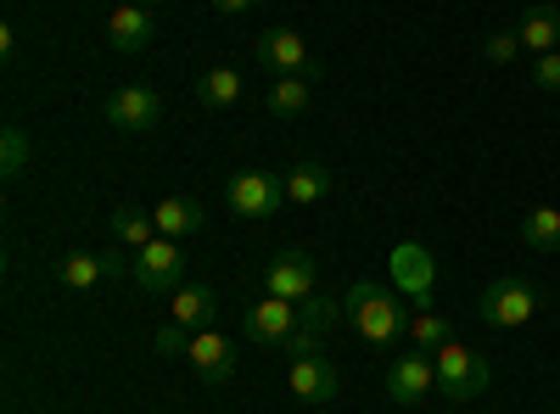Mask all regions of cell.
Instances as JSON below:
<instances>
[{
	"instance_id": "15",
	"label": "cell",
	"mask_w": 560,
	"mask_h": 414,
	"mask_svg": "<svg viewBox=\"0 0 560 414\" xmlns=\"http://www.w3.org/2000/svg\"><path fill=\"white\" fill-rule=\"evenodd\" d=\"M118 269H124V252H68L62 258V286L96 292L107 274H118Z\"/></svg>"
},
{
	"instance_id": "14",
	"label": "cell",
	"mask_w": 560,
	"mask_h": 414,
	"mask_svg": "<svg viewBox=\"0 0 560 414\" xmlns=\"http://www.w3.org/2000/svg\"><path fill=\"white\" fill-rule=\"evenodd\" d=\"M292 392L303 403H331L342 392V370L325 353H308V358H292Z\"/></svg>"
},
{
	"instance_id": "6",
	"label": "cell",
	"mask_w": 560,
	"mask_h": 414,
	"mask_svg": "<svg viewBox=\"0 0 560 414\" xmlns=\"http://www.w3.org/2000/svg\"><path fill=\"white\" fill-rule=\"evenodd\" d=\"M258 68L264 73H280V79H319V62L308 57V45H303V34H292V28H269V34H258Z\"/></svg>"
},
{
	"instance_id": "18",
	"label": "cell",
	"mask_w": 560,
	"mask_h": 414,
	"mask_svg": "<svg viewBox=\"0 0 560 414\" xmlns=\"http://www.w3.org/2000/svg\"><path fill=\"white\" fill-rule=\"evenodd\" d=\"M516 39H522V51H533V57L560 51V7H527L522 23H516Z\"/></svg>"
},
{
	"instance_id": "30",
	"label": "cell",
	"mask_w": 560,
	"mask_h": 414,
	"mask_svg": "<svg viewBox=\"0 0 560 414\" xmlns=\"http://www.w3.org/2000/svg\"><path fill=\"white\" fill-rule=\"evenodd\" d=\"M135 7H163V0H135Z\"/></svg>"
},
{
	"instance_id": "4",
	"label": "cell",
	"mask_w": 560,
	"mask_h": 414,
	"mask_svg": "<svg viewBox=\"0 0 560 414\" xmlns=\"http://www.w3.org/2000/svg\"><path fill=\"white\" fill-rule=\"evenodd\" d=\"M224 208L236 213V218H275L280 208H287V186H280L275 174H264V168L230 174V186H224Z\"/></svg>"
},
{
	"instance_id": "12",
	"label": "cell",
	"mask_w": 560,
	"mask_h": 414,
	"mask_svg": "<svg viewBox=\"0 0 560 414\" xmlns=\"http://www.w3.org/2000/svg\"><path fill=\"white\" fill-rule=\"evenodd\" d=\"M197 364V376L202 381H213V387H224L230 376H236V342H224L213 326H202V331H191V353H185Z\"/></svg>"
},
{
	"instance_id": "23",
	"label": "cell",
	"mask_w": 560,
	"mask_h": 414,
	"mask_svg": "<svg viewBox=\"0 0 560 414\" xmlns=\"http://www.w3.org/2000/svg\"><path fill=\"white\" fill-rule=\"evenodd\" d=\"M443 342H454V326L443 314H432V308H420L415 319H409V347H420V353H438Z\"/></svg>"
},
{
	"instance_id": "26",
	"label": "cell",
	"mask_w": 560,
	"mask_h": 414,
	"mask_svg": "<svg viewBox=\"0 0 560 414\" xmlns=\"http://www.w3.org/2000/svg\"><path fill=\"white\" fill-rule=\"evenodd\" d=\"M152 353L158 358H185L191 353V331H185L179 319H168V326H158V336H152Z\"/></svg>"
},
{
	"instance_id": "1",
	"label": "cell",
	"mask_w": 560,
	"mask_h": 414,
	"mask_svg": "<svg viewBox=\"0 0 560 414\" xmlns=\"http://www.w3.org/2000/svg\"><path fill=\"white\" fill-rule=\"evenodd\" d=\"M342 314H348V326L359 331V342L364 347H393V342H409V297L398 292V286H382V281H359V286H348V303H342Z\"/></svg>"
},
{
	"instance_id": "27",
	"label": "cell",
	"mask_w": 560,
	"mask_h": 414,
	"mask_svg": "<svg viewBox=\"0 0 560 414\" xmlns=\"http://www.w3.org/2000/svg\"><path fill=\"white\" fill-rule=\"evenodd\" d=\"M533 84H538V90H560V51H544V57L533 62Z\"/></svg>"
},
{
	"instance_id": "21",
	"label": "cell",
	"mask_w": 560,
	"mask_h": 414,
	"mask_svg": "<svg viewBox=\"0 0 560 414\" xmlns=\"http://www.w3.org/2000/svg\"><path fill=\"white\" fill-rule=\"evenodd\" d=\"M197 102L202 107H236L242 102V73L236 68H208L197 79Z\"/></svg>"
},
{
	"instance_id": "9",
	"label": "cell",
	"mask_w": 560,
	"mask_h": 414,
	"mask_svg": "<svg viewBox=\"0 0 560 414\" xmlns=\"http://www.w3.org/2000/svg\"><path fill=\"white\" fill-rule=\"evenodd\" d=\"M319 281V263L308 252H275L264 263V297H287V303H308Z\"/></svg>"
},
{
	"instance_id": "5",
	"label": "cell",
	"mask_w": 560,
	"mask_h": 414,
	"mask_svg": "<svg viewBox=\"0 0 560 414\" xmlns=\"http://www.w3.org/2000/svg\"><path fill=\"white\" fill-rule=\"evenodd\" d=\"M477 314L488 319L493 331H522L527 319L538 314V286H527V281H516V274H504V281H493L488 292H482V303H477Z\"/></svg>"
},
{
	"instance_id": "22",
	"label": "cell",
	"mask_w": 560,
	"mask_h": 414,
	"mask_svg": "<svg viewBox=\"0 0 560 414\" xmlns=\"http://www.w3.org/2000/svg\"><path fill=\"white\" fill-rule=\"evenodd\" d=\"M522 241L538 247V252H560V208H527Z\"/></svg>"
},
{
	"instance_id": "28",
	"label": "cell",
	"mask_w": 560,
	"mask_h": 414,
	"mask_svg": "<svg viewBox=\"0 0 560 414\" xmlns=\"http://www.w3.org/2000/svg\"><path fill=\"white\" fill-rule=\"evenodd\" d=\"M516 51H522L516 28H510V34H493V39H488V62H499V68H504V62H516Z\"/></svg>"
},
{
	"instance_id": "24",
	"label": "cell",
	"mask_w": 560,
	"mask_h": 414,
	"mask_svg": "<svg viewBox=\"0 0 560 414\" xmlns=\"http://www.w3.org/2000/svg\"><path fill=\"white\" fill-rule=\"evenodd\" d=\"M308 79H275V90H269V118H298V113H308Z\"/></svg>"
},
{
	"instance_id": "10",
	"label": "cell",
	"mask_w": 560,
	"mask_h": 414,
	"mask_svg": "<svg viewBox=\"0 0 560 414\" xmlns=\"http://www.w3.org/2000/svg\"><path fill=\"white\" fill-rule=\"evenodd\" d=\"M438 387V353H420V347H404L387 370V398L393 403H420Z\"/></svg>"
},
{
	"instance_id": "7",
	"label": "cell",
	"mask_w": 560,
	"mask_h": 414,
	"mask_svg": "<svg viewBox=\"0 0 560 414\" xmlns=\"http://www.w3.org/2000/svg\"><path fill=\"white\" fill-rule=\"evenodd\" d=\"M242 331H247L258 347H287V342L303 331V314H298V303H287V297H258V303L242 314Z\"/></svg>"
},
{
	"instance_id": "13",
	"label": "cell",
	"mask_w": 560,
	"mask_h": 414,
	"mask_svg": "<svg viewBox=\"0 0 560 414\" xmlns=\"http://www.w3.org/2000/svg\"><path fill=\"white\" fill-rule=\"evenodd\" d=\"M152 34H158V23H152V7H135V0H124V7L107 17V45H113L118 57L147 51V45H152Z\"/></svg>"
},
{
	"instance_id": "29",
	"label": "cell",
	"mask_w": 560,
	"mask_h": 414,
	"mask_svg": "<svg viewBox=\"0 0 560 414\" xmlns=\"http://www.w3.org/2000/svg\"><path fill=\"white\" fill-rule=\"evenodd\" d=\"M247 7H258V0H213V12H247Z\"/></svg>"
},
{
	"instance_id": "25",
	"label": "cell",
	"mask_w": 560,
	"mask_h": 414,
	"mask_svg": "<svg viewBox=\"0 0 560 414\" xmlns=\"http://www.w3.org/2000/svg\"><path fill=\"white\" fill-rule=\"evenodd\" d=\"M28 163H34V146H28L23 123H7V134H0V174H7V179H23Z\"/></svg>"
},
{
	"instance_id": "2",
	"label": "cell",
	"mask_w": 560,
	"mask_h": 414,
	"mask_svg": "<svg viewBox=\"0 0 560 414\" xmlns=\"http://www.w3.org/2000/svg\"><path fill=\"white\" fill-rule=\"evenodd\" d=\"M488 381H493V370H488V358H482L477 347H465V342H443V347H438V392H443L448 403L482 398Z\"/></svg>"
},
{
	"instance_id": "3",
	"label": "cell",
	"mask_w": 560,
	"mask_h": 414,
	"mask_svg": "<svg viewBox=\"0 0 560 414\" xmlns=\"http://www.w3.org/2000/svg\"><path fill=\"white\" fill-rule=\"evenodd\" d=\"M129 281L147 292V297H174L185 286V252L168 236H158L152 247L129 252Z\"/></svg>"
},
{
	"instance_id": "8",
	"label": "cell",
	"mask_w": 560,
	"mask_h": 414,
	"mask_svg": "<svg viewBox=\"0 0 560 414\" xmlns=\"http://www.w3.org/2000/svg\"><path fill=\"white\" fill-rule=\"evenodd\" d=\"M102 113H107V123L124 129V134H147V129H158V118H163V96H158L152 84H118Z\"/></svg>"
},
{
	"instance_id": "11",
	"label": "cell",
	"mask_w": 560,
	"mask_h": 414,
	"mask_svg": "<svg viewBox=\"0 0 560 414\" xmlns=\"http://www.w3.org/2000/svg\"><path fill=\"white\" fill-rule=\"evenodd\" d=\"M393 286L409 297L415 314H420V308H432V286H438L432 252H427V247H415V241H404V247L393 252Z\"/></svg>"
},
{
	"instance_id": "20",
	"label": "cell",
	"mask_w": 560,
	"mask_h": 414,
	"mask_svg": "<svg viewBox=\"0 0 560 414\" xmlns=\"http://www.w3.org/2000/svg\"><path fill=\"white\" fill-rule=\"evenodd\" d=\"M107 229L118 236V247H129V252H140V247L158 241V218H152V213H135V208H113Z\"/></svg>"
},
{
	"instance_id": "19",
	"label": "cell",
	"mask_w": 560,
	"mask_h": 414,
	"mask_svg": "<svg viewBox=\"0 0 560 414\" xmlns=\"http://www.w3.org/2000/svg\"><path fill=\"white\" fill-rule=\"evenodd\" d=\"M213 314H219V292H213V286H179V292L168 297V319H179L185 331L213 326Z\"/></svg>"
},
{
	"instance_id": "17",
	"label": "cell",
	"mask_w": 560,
	"mask_h": 414,
	"mask_svg": "<svg viewBox=\"0 0 560 414\" xmlns=\"http://www.w3.org/2000/svg\"><path fill=\"white\" fill-rule=\"evenodd\" d=\"M152 218H158V236L179 241V236H197V229L208 224V208L197 197H168V202L152 208Z\"/></svg>"
},
{
	"instance_id": "16",
	"label": "cell",
	"mask_w": 560,
	"mask_h": 414,
	"mask_svg": "<svg viewBox=\"0 0 560 414\" xmlns=\"http://www.w3.org/2000/svg\"><path fill=\"white\" fill-rule=\"evenodd\" d=\"M280 186H287V202L292 208H314V202H325L337 191V174H331V163H298L287 179H280Z\"/></svg>"
}]
</instances>
